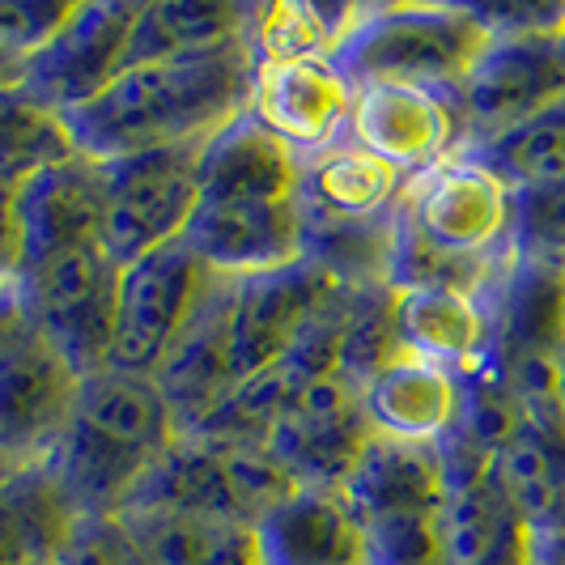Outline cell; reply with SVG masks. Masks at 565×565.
Here are the masks:
<instances>
[{
    "label": "cell",
    "instance_id": "e0dca14e",
    "mask_svg": "<svg viewBox=\"0 0 565 565\" xmlns=\"http://www.w3.org/2000/svg\"><path fill=\"white\" fill-rule=\"evenodd\" d=\"M252 115L268 124L298 158H311L349 137L353 85L332 56L255 64Z\"/></svg>",
    "mask_w": 565,
    "mask_h": 565
},
{
    "label": "cell",
    "instance_id": "1f68e13d",
    "mask_svg": "<svg viewBox=\"0 0 565 565\" xmlns=\"http://www.w3.org/2000/svg\"><path fill=\"white\" fill-rule=\"evenodd\" d=\"M18 82H22V64L0 56V89H9V85H18Z\"/></svg>",
    "mask_w": 565,
    "mask_h": 565
},
{
    "label": "cell",
    "instance_id": "f546056e",
    "mask_svg": "<svg viewBox=\"0 0 565 565\" xmlns=\"http://www.w3.org/2000/svg\"><path fill=\"white\" fill-rule=\"evenodd\" d=\"M73 4L64 0H0V56L13 64H26L39 47L52 43Z\"/></svg>",
    "mask_w": 565,
    "mask_h": 565
},
{
    "label": "cell",
    "instance_id": "44dd1931",
    "mask_svg": "<svg viewBox=\"0 0 565 565\" xmlns=\"http://www.w3.org/2000/svg\"><path fill=\"white\" fill-rule=\"evenodd\" d=\"M200 200H302V158L252 111L200 145Z\"/></svg>",
    "mask_w": 565,
    "mask_h": 565
},
{
    "label": "cell",
    "instance_id": "484cf974",
    "mask_svg": "<svg viewBox=\"0 0 565 565\" xmlns=\"http://www.w3.org/2000/svg\"><path fill=\"white\" fill-rule=\"evenodd\" d=\"M77 514L43 468L0 477V565H56Z\"/></svg>",
    "mask_w": 565,
    "mask_h": 565
},
{
    "label": "cell",
    "instance_id": "ac0fdd59",
    "mask_svg": "<svg viewBox=\"0 0 565 565\" xmlns=\"http://www.w3.org/2000/svg\"><path fill=\"white\" fill-rule=\"evenodd\" d=\"M18 217L26 247L22 273L60 252L103 243V162L68 153L26 174L18 183Z\"/></svg>",
    "mask_w": 565,
    "mask_h": 565
},
{
    "label": "cell",
    "instance_id": "f1b7e54d",
    "mask_svg": "<svg viewBox=\"0 0 565 565\" xmlns=\"http://www.w3.org/2000/svg\"><path fill=\"white\" fill-rule=\"evenodd\" d=\"M514 259H565V179L536 188V192H514V234H510Z\"/></svg>",
    "mask_w": 565,
    "mask_h": 565
},
{
    "label": "cell",
    "instance_id": "5b68a950",
    "mask_svg": "<svg viewBox=\"0 0 565 565\" xmlns=\"http://www.w3.org/2000/svg\"><path fill=\"white\" fill-rule=\"evenodd\" d=\"M82 370L18 315L0 328V477L47 468L73 422Z\"/></svg>",
    "mask_w": 565,
    "mask_h": 565
},
{
    "label": "cell",
    "instance_id": "4fadbf2b",
    "mask_svg": "<svg viewBox=\"0 0 565 565\" xmlns=\"http://www.w3.org/2000/svg\"><path fill=\"white\" fill-rule=\"evenodd\" d=\"M443 455V565H536V536L510 507L489 455L451 434Z\"/></svg>",
    "mask_w": 565,
    "mask_h": 565
},
{
    "label": "cell",
    "instance_id": "e575fe53",
    "mask_svg": "<svg viewBox=\"0 0 565 565\" xmlns=\"http://www.w3.org/2000/svg\"><path fill=\"white\" fill-rule=\"evenodd\" d=\"M562 268H565V259H562Z\"/></svg>",
    "mask_w": 565,
    "mask_h": 565
},
{
    "label": "cell",
    "instance_id": "cb8c5ba5",
    "mask_svg": "<svg viewBox=\"0 0 565 565\" xmlns=\"http://www.w3.org/2000/svg\"><path fill=\"white\" fill-rule=\"evenodd\" d=\"M149 565H259L252 527L200 510L145 507L119 514Z\"/></svg>",
    "mask_w": 565,
    "mask_h": 565
},
{
    "label": "cell",
    "instance_id": "d6986e66",
    "mask_svg": "<svg viewBox=\"0 0 565 565\" xmlns=\"http://www.w3.org/2000/svg\"><path fill=\"white\" fill-rule=\"evenodd\" d=\"M362 408L374 438L438 447L459 425V374L396 353L362 379Z\"/></svg>",
    "mask_w": 565,
    "mask_h": 565
},
{
    "label": "cell",
    "instance_id": "ba28073f",
    "mask_svg": "<svg viewBox=\"0 0 565 565\" xmlns=\"http://www.w3.org/2000/svg\"><path fill=\"white\" fill-rule=\"evenodd\" d=\"M399 222L455 259H510L514 192L472 153L422 170L404 183Z\"/></svg>",
    "mask_w": 565,
    "mask_h": 565
},
{
    "label": "cell",
    "instance_id": "603a6c76",
    "mask_svg": "<svg viewBox=\"0 0 565 565\" xmlns=\"http://www.w3.org/2000/svg\"><path fill=\"white\" fill-rule=\"evenodd\" d=\"M404 174L349 137L302 158V213L315 222L366 226L404 196Z\"/></svg>",
    "mask_w": 565,
    "mask_h": 565
},
{
    "label": "cell",
    "instance_id": "3957f363",
    "mask_svg": "<svg viewBox=\"0 0 565 565\" xmlns=\"http://www.w3.org/2000/svg\"><path fill=\"white\" fill-rule=\"evenodd\" d=\"M493 43V26L472 4H379L353 9L332 64L349 85L396 82L455 94Z\"/></svg>",
    "mask_w": 565,
    "mask_h": 565
},
{
    "label": "cell",
    "instance_id": "5bb4252c",
    "mask_svg": "<svg viewBox=\"0 0 565 565\" xmlns=\"http://www.w3.org/2000/svg\"><path fill=\"white\" fill-rule=\"evenodd\" d=\"M132 0H94L73 4L68 22L52 34L47 47H39L22 64V89L52 115H64L94 103L107 85L128 68V39L137 22Z\"/></svg>",
    "mask_w": 565,
    "mask_h": 565
},
{
    "label": "cell",
    "instance_id": "ffe728a7",
    "mask_svg": "<svg viewBox=\"0 0 565 565\" xmlns=\"http://www.w3.org/2000/svg\"><path fill=\"white\" fill-rule=\"evenodd\" d=\"M259 565H366L358 519L340 489L298 484L252 527Z\"/></svg>",
    "mask_w": 565,
    "mask_h": 565
},
{
    "label": "cell",
    "instance_id": "9c48e42d",
    "mask_svg": "<svg viewBox=\"0 0 565 565\" xmlns=\"http://www.w3.org/2000/svg\"><path fill=\"white\" fill-rule=\"evenodd\" d=\"M200 145L103 162V252L119 268L179 243L200 204Z\"/></svg>",
    "mask_w": 565,
    "mask_h": 565
},
{
    "label": "cell",
    "instance_id": "30bf717a",
    "mask_svg": "<svg viewBox=\"0 0 565 565\" xmlns=\"http://www.w3.org/2000/svg\"><path fill=\"white\" fill-rule=\"evenodd\" d=\"M13 294L30 328L52 340L82 374L107 366L119 264L103 252V243L30 264L13 285Z\"/></svg>",
    "mask_w": 565,
    "mask_h": 565
},
{
    "label": "cell",
    "instance_id": "7402d4cb",
    "mask_svg": "<svg viewBox=\"0 0 565 565\" xmlns=\"http://www.w3.org/2000/svg\"><path fill=\"white\" fill-rule=\"evenodd\" d=\"M392 328L399 353L434 366L468 370L489 353V311L481 298L459 289H396Z\"/></svg>",
    "mask_w": 565,
    "mask_h": 565
},
{
    "label": "cell",
    "instance_id": "83f0119b",
    "mask_svg": "<svg viewBox=\"0 0 565 565\" xmlns=\"http://www.w3.org/2000/svg\"><path fill=\"white\" fill-rule=\"evenodd\" d=\"M353 9H315V4H277L247 13V47L255 64H281L302 56H332Z\"/></svg>",
    "mask_w": 565,
    "mask_h": 565
},
{
    "label": "cell",
    "instance_id": "7a4b0ae2",
    "mask_svg": "<svg viewBox=\"0 0 565 565\" xmlns=\"http://www.w3.org/2000/svg\"><path fill=\"white\" fill-rule=\"evenodd\" d=\"M174 443L179 422L162 387L103 366L82 379L73 422L43 472L77 519H107L128 510Z\"/></svg>",
    "mask_w": 565,
    "mask_h": 565
},
{
    "label": "cell",
    "instance_id": "277c9868",
    "mask_svg": "<svg viewBox=\"0 0 565 565\" xmlns=\"http://www.w3.org/2000/svg\"><path fill=\"white\" fill-rule=\"evenodd\" d=\"M340 493L358 519L366 565H443L438 447L370 438Z\"/></svg>",
    "mask_w": 565,
    "mask_h": 565
},
{
    "label": "cell",
    "instance_id": "9a60e30c",
    "mask_svg": "<svg viewBox=\"0 0 565 565\" xmlns=\"http://www.w3.org/2000/svg\"><path fill=\"white\" fill-rule=\"evenodd\" d=\"M183 247L213 277H264L307 259L302 200H200Z\"/></svg>",
    "mask_w": 565,
    "mask_h": 565
},
{
    "label": "cell",
    "instance_id": "d4e9b609",
    "mask_svg": "<svg viewBox=\"0 0 565 565\" xmlns=\"http://www.w3.org/2000/svg\"><path fill=\"white\" fill-rule=\"evenodd\" d=\"M243 30L247 13L222 0H153L137 9L128 39V68L213 52L222 43L243 39Z\"/></svg>",
    "mask_w": 565,
    "mask_h": 565
},
{
    "label": "cell",
    "instance_id": "52a82bcc",
    "mask_svg": "<svg viewBox=\"0 0 565 565\" xmlns=\"http://www.w3.org/2000/svg\"><path fill=\"white\" fill-rule=\"evenodd\" d=\"M209 289L213 273L183 247V238L119 268L107 366L137 379H158V370L167 366L174 344L204 307Z\"/></svg>",
    "mask_w": 565,
    "mask_h": 565
},
{
    "label": "cell",
    "instance_id": "836d02e7",
    "mask_svg": "<svg viewBox=\"0 0 565 565\" xmlns=\"http://www.w3.org/2000/svg\"><path fill=\"white\" fill-rule=\"evenodd\" d=\"M557 396H562V417H565V337H562V353H557Z\"/></svg>",
    "mask_w": 565,
    "mask_h": 565
},
{
    "label": "cell",
    "instance_id": "6da1fadb",
    "mask_svg": "<svg viewBox=\"0 0 565 565\" xmlns=\"http://www.w3.org/2000/svg\"><path fill=\"white\" fill-rule=\"evenodd\" d=\"M252 94L255 56L247 39H234L200 56L124 68L94 103L64 115V132L85 158L119 162L149 149L204 145L252 111Z\"/></svg>",
    "mask_w": 565,
    "mask_h": 565
},
{
    "label": "cell",
    "instance_id": "8992f818",
    "mask_svg": "<svg viewBox=\"0 0 565 565\" xmlns=\"http://www.w3.org/2000/svg\"><path fill=\"white\" fill-rule=\"evenodd\" d=\"M565 103V22L493 30V43L451 94L463 145L472 149Z\"/></svg>",
    "mask_w": 565,
    "mask_h": 565
},
{
    "label": "cell",
    "instance_id": "7c38bea8",
    "mask_svg": "<svg viewBox=\"0 0 565 565\" xmlns=\"http://www.w3.org/2000/svg\"><path fill=\"white\" fill-rule=\"evenodd\" d=\"M332 277L337 273L315 264L311 255L281 273L243 281L226 277V370L234 392L277 366L315 319L332 307Z\"/></svg>",
    "mask_w": 565,
    "mask_h": 565
},
{
    "label": "cell",
    "instance_id": "8fae6325",
    "mask_svg": "<svg viewBox=\"0 0 565 565\" xmlns=\"http://www.w3.org/2000/svg\"><path fill=\"white\" fill-rule=\"evenodd\" d=\"M370 438L374 429L362 408V379L337 366L307 379L289 396L259 447L281 463L294 484L340 489Z\"/></svg>",
    "mask_w": 565,
    "mask_h": 565
},
{
    "label": "cell",
    "instance_id": "2e32d148",
    "mask_svg": "<svg viewBox=\"0 0 565 565\" xmlns=\"http://www.w3.org/2000/svg\"><path fill=\"white\" fill-rule=\"evenodd\" d=\"M349 141L362 145L379 162L396 167L404 179L447 162L459 153L463 132L451 107V94H434L417 85L374 82L353 89Z\"/></svg>",
    "mask_w": 565,
    "mask_h": 565
},
{
    "label": "cell",
    "instance_id": "4316f807",
    "mask_svg": "<svg viewBox=\"0 0 565 565\" xmlns=\"http://www.w3.org/2000/svg\"><path fill=\"white\" fill-rule=\"evenodd\" d=\"M472 158H481L510 192H536L565 179V103L553 111L536 115L519 128H510L502 137L484 145L463 149Z\"/></svg>",
    "mask_w": 565,
    "mask_h": 565
},
{
    "label": "cell",
    "instance_id": "d6a6232c",
    "mask_svg": "<svg viewBox=\"0 0 565 565\" xmlns=\"http://www.w3.org/2000/svg\"><path fill=\"white\" fill-rule=\"evenodd\" d=\"M13 315H18V294H13V289H4V294H0V328H4Z\"/></svg>",
    "mask_w": 565,
    "mask_h": 565
},
{
    "label": "cell",
    "instance_id": "4dcf8cb0",
    "mask_svg": "<svg viewBox=\"0 0 565 565\" xmlns=\"http://www.w3.org/2000/svg\"><path fill=\"white\" fill-rule=\"evenodd\" d=\"M26 264L22 247V217H18V179L0 174V294L13 289Z\"/></svg>",
    "mask_w": 565,
    "mask_h": 565
}]
</instances>
